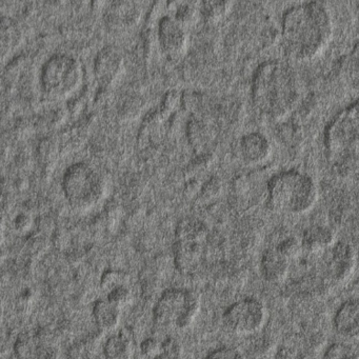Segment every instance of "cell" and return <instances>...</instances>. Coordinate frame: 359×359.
Wrapping results in <instances>:
<instances>
[{"label":"cell","instance_id":"1","mask_svg":"<svg viewBox=\"0 0 359 359\" xmlns=\"http://www.w3.org/2000/svg\"><path fill=\"white\" fill-rule=\"evenodd\" d=\"M333 22L329 10L319 3L291 8L283 22V37L287 54L294 60H313L329 43Z\"/></svg>","mask_w":359,"mask_h":359},{"label":"cell","instance_id":"2","mask_svg":"<svg viewBox=\"0 0 359 359\" xmlns=\"http://www.w3.org/2000/svg\"><path fill=\"white\" fill-rule=\"evenodd\" d=\"M252 95L262 114L270 119L283 118L291 112L299 98L295 72L285 62H266L256 71Z\"/></svg>","mask_w":359,"mask_h":359},{"label":"cell","instance_id":"3","mask_svg":"<svg viewBox=\"0 0 359 359\" xmlns=\"http://www.w3.org/2000/svg\"><path fill=\"white\" fill-rule=\"evenodd\" d=\"M316 184L312 177L296 171L281 172L268 184V201L275 210L293 215L310 211L317 201Z\"/></svg>","mask_w":359,"mask_h":359},{"label":"cell","instance_id":"4","mask_svg":"<svg viewBox=\"0 0 359 359\" xmlns=\"http://www.w3.org/2000/svg\"><path fill=\"white\" fill-rule=\"evenodd\" d=\"M201 298L189 289H170L161 294L153 308V321L170 331L189 329L201 312Z\"/></svg>","mask_w":359,"mask_h":359},{"label":"cell","instance_id":"5","mask_svg":"<svg viewBox=\"0 0 359 359\" xmlns=\"http://www.w3.org/2000/svg\"><path fill=\"white\" fill-rule=\"evenodd\" d=\"M174 264L182 275H193L203 264L208 230L201 220L184 218L176 228Z\"/></svg>","mask_w":359,"mask_h":359},{"label":"cell","instance_id":"6","mask_svg":"<svg viewBox=\"0 0 359 359\" xmlns=\"http://www.w3.org/2000/svg\"><path fill=\"white\" fill-rule=\"evenodd\" d=\"M266 320V306L256 298L238 300L231 304L222 315L224 327L238 336L257 333L264 327Z\"/></svg>","mask_w":359,"mask_h":359},{"label":"cell","instance_id":"7","mask_svg":"<svg viewBox=\"0 0 359 359\" xmlns=\"http://www.w3.org/2000/svg\"><path fill=\"white\" fill-rule=\"evenodd\" d=\"M327 146L333 154L350 156L359 144V100L332 123L327 132Z\"/></svg>","mask_w":359,"mask_h":359},{"label":"cell","instance_id":"8","mask_svg":"<svg viewBox=\"0 0 359 359\" xmlns=\"http://www.w3.org/2000/svg\"><path fill=\"white\" fill-rule=\"evenodd\" d=\"M65 190L71 203L77 207H87L100 194V184L91 168L83 163L73 165L65 176Z\"/></svg>","mask_w":359,"mask_h":359},{"label":"cell","instance_id":"9","mask_svg":"<svg viewBox=\"0 0 359 359\" xmlns=\"http://www.w3.org/2000/svg\"><path fill=\"white\" fill-rule=\"evenodd\" d=\"M79 67L72 58L67 56H55L45 66L43 86L48 92L60 94L74 88L79 79Z\"/></svg>","mask_w":359,"mask_h":359},{"label":"cell","instance_id":"10","mask_svg":"<svg viewBox=\"0 0 359 359\" xmlns=\"http://www.w3.org/2000/svg\"><path fill=\"white\" fill-rule=\"evenodd\" d=\"M334 329L346 340L359 339V299H348L336 311Z\"/></svg>","mask_w":359,"mask_h":359},{"label":"cell","instance_id":"11","mask_svg":"<svg viewBox=\"0 0 359 359\" xmlns=\"http://www.w3.org/2000/svg\"><path fill=\"white\" fill-rule=\"evenodd\" d=\"M271 146L266 136L260 133L245 135L239 144V156L247 165H258L268 158Z\"/></svg>","mask_w":359,"mask_h":359},{"label":"cell","instance_id":"12","mask_svg":"<svg viewBox=\"0 0 359 359\" xmlns=\"http://www.w3.org/2000/svg\"><path fill=\"white\" fill-rule=\"evenodd\" d=\"M290 260L278 250L269 249L262 254L260 271L264 280L270 283H278L287 276Z\"/></svg>","mask_w":359,"mask_h":359},{"label":"cell","instance_id":"13","mask_svg":"<svg viewBox=\"0 0 359 359\" xmlns=\"http://www.w3.org/2000/svg\"><path fill=\"white\" fill-rule=\"evenodd\" d=\"M159 41L165 52L175 55L184 49L186 34L177 22L171 18H163L159 27Z\"/></svg>","mask_w":359,"mask_h":359},{"label":"cell","instance_id":"14","mask_svg":"<svg viewBox=\"0 0 359 359\" xmlns=\"http://www.w3.org/2000/svg\"><path fill=\"white\" fill-rule=\"evenodd\" d=\"M356 266V257L352 247L346 243H338L332 255L331 273L338 281L346 280Z\"/></svg>","mask_w":359,"mask_h":359},{"label":"cell","instance_id":"15","mask_svg":"<svg viewBox=\"0 0 359 359\" xmlns=\"http://www.w3.org/2000/svg\"><path fill=\"white\" fill-rule=\"evenodd\" d=\"M300 241L304 251L318 253L333 245L335 234L329 226H313L304 231Z\"/></svg>","mask_w":359,"mask_h":359},{"label":"cell","instance_id":"16","mask_svg":"<svg viewBox=\"0 0 359 359\" xmlns=\"http://www.w3.org/2000/svg\"><path fill=\"white\" fill-rule=\"evenodd\" d=\"M133 337L127 330L111 336L104 344L106 359H132L134 353Z\"/></svg>","mask_w":359,"mask_h":359},{"label":"cell","instance_id":"17","mask_svg":"<svg viewBox=\"0 0 359 359\" xmlns=\"http://www.w3.org/2000/svg\"><path fill=\"white\" fill-rule=\"evenodd\" d=\"M94 320L102 331H113L118 327L121 317V309L109 300H98L93 306Z\"/></svg>","mask_w":359,"mask_h":359},{"label":"cell","instance_id":"18","mask_svg":"<svg viewBox=\"0 0 359 359\" xmlns=\"http://www.w3.org/2000/svg\"><path fill=\"white\" fill-rule=\"evenodd\" d=\"M121 58L118 53L111 49H106L100 52L96 58L95 72L100 79H114L115 75L121 68Z\"/></svg>","mask_w":359,"mask_h":359},{"label":"cell","instance_id":"19","mask_svg":"<svg viewBox=\"0 0 359 359\" xmlns=\"http://www.w3.org/2000/svg\"><path fill=\"white\" fill-rule=\"evenodd\" d=\"M323 359H359V346L351 341L335 342L327 348Z\"/></svg>","mask_w":359,"mask_h":359},{"label":"cell","instance_id":"20","mask_svg":"<svg viewBox=\"0 0 359 359\" xmlns=\"http://www.w3.org/2000/svg\"><path fill=\"white\" fill-rule=\"evenodd\" d=\"M18 353L20 359H52L51 348H46L45 346H39L37 344H32L30 339L18 341Z\"/></svg>","mask_w":359,"mask_h":359},{"label":"cell","instance_id":"21","mask_svg":"<svg viewBox=\"0 0 359 359\" xmlns=\"http://www.w3.org/2000/svg\"><path fill=\"white\" fill-rule=\"evenodd\" d=\"M123 285H129V276L121 271H107L100 280V287L106 293Z\"/></svg>","mask_w":359,"mask_h":359},{"label":"cell","instance_id":"22","mask_svg":"<svg viewBox=\"0 0 359 359\" xmlns=\"http://www.w3.org/2000/svg\"><path fill=\"white\" fill-rule=\"evenodd\" d=\"M276 249L278 250L285 257H287L290 262L299 257L300 254L304 251L302 241L294 236L287 237V238L283 239V241L277 245Z\"/></svg>","mask_w":359,"mask_h":359},{"label":"cell","instance_id":"23","mask_svg":"<svg viewBox=\"0 0 359 359\" xmlns=\"http://www.w3.org/2000/svg\"><path fill=\"white\" fill-rule=\"evenodd\" d=\"M184 356V348L178 340L168 337L161 344V351L158 356L154 359H182Z\"/></svg>","mask_w":359,"mask_h":359},{"label":"cell","instance_id":"24","mask_svg":"<svg viewBox=\"0 0 359 359\" xmlns=\"http://www.w3.org/2000/svg\"><path fill=\"white\" fill-rule=\"evenodd\" d=\"M131 298V290L129 289L128 285H119L107 293V300L121 309L127 306Z\"/></svg>","mask_w":359,"mask_h":359},{"label":"cell","instance_id":"25","mask_svg":"<svg viewBox=\"0 0 359 359\" xmlns=\"http://www.w3.org/2000/svg\"><path fill=\"white\" fill-rule=\"evenodd\" d=\"M208 131L205 125L198 119L191 121L188 126V136L192 144H194L196 148L203 146V142H205V137H207Z\"/></svg>","mask_w":359,"mask_h":359},{"label":"cell","instance_id":"26","mask_svg":"<svg viewBox=\"0 0 359 359\" xmlns=\"http://www.w3.org/2000/svg\"><path fill=\"white\" fill-rule=\"evenodd\" d=\"M205 359H247L245 355L235 348H216L213 352L210 353Z\"/></svg>","mask_w":359,"mask_h":359},{"label":"cell","instance_id":"27","mask_svg":"<svg viewBox=\"0 0 359 359\" xmlns=\"http://www.w3.org/2000/svg\"><path fill=\"white\" fill-rule=\"evenodd\" d=\"M161 344H163V342L154 339V338H148V339L144 340V341H142V344H140L142 354L149 359L156 358L159 353H161Z\"/></svg>","mask_w":359,"mask_h":359},{"label":"cell","instance_id":"28","mask_svg":"<svg viewBox=\"0 0 359 359\" xmlns=\"http://www.w3.org/2000/svg\"><path fill=\"white\" fill-rule=\"evenodd\" d=\"M196 12L195 8L189 4H182L176 8L175 18L178 24H190L194 20Z\"/></svg>","mask_w":359,"mask_h":359},{"label":"cell","instance_id":"29","mask_svg":"<svg viewBox=\"0 0 359 359\" xmlns=\"http://www.w3.org/2000/svg\"><path fill=\"white\" fill-rule=\"evenodd\" d=\"M205 16L210 20H218L224 16L229 10V4L226 3H207L205 4Z\"/></svg>","mask_w":359,"mask_h":359},{"label":"cell","instance_id":"30","mask_svg":"<svg viewBox=\"0 0 359 359\" xmlns=\"http://www.w3.org/2000/svg\"><path fill=\"white\" fill-rule=\"evenodd\" d=\"M57 152V144L55 140L51 138H46L45 140L41 142V146L39 148V155L41 161H51L54 155Z\"/></svg>","mask_w":359,"mask_h":359},{"label":"cell","instance_id":"31","mask_svg":"<svg viewBox=\"0 0 359 359\" xmlns=\"http://www.w3.org/2000/svg\"><path fill=\"white\" fill-rule=\"evenodd\" d=\"M222 189V184L217 178H212L209 182H205V186L201 189V195L205 198H213L218 193L220 192Z\"/></svg>","mask_w":359,"mask_h":359},{"label":"cell","instance_id":"32","mask_svg":"<svg viewBox=\"0 0 359 359\" xmlns=\"http://www.w3.org/2000/svg\"><path fill=\"white\" fill-rule=\"evenodd\" d=\"M209 158L207 155H201L196 159H193L192 163L189 165L188 171L190 174H197L205 170L208 167Z\"/></svg>","mask_w":359,"mask_h":359},{"label":"cell","instance_id":"33","mask_svg":"<svg viewBox=\"0 0 359 359\" xmlns=\"http://www.w3.org/2000/svg\"><path fill=\"white\" fill-rule=\"evenodd\" d=\"M178 96L175 91L168 92L167 95L163 98V114L171 112L177 106Z\"/></svg>","mask_w":359,"mask_h":359},{"label":"cell","instance_id":"34","mask_svg":"<svg viewBox=\"0 0 359 359\" xmlns=\"http://www.w3.org/2000/svg\"><path fill=\"white\" fill-rule=\"evenodd\" d=\"M201 184H199L198 180H191L190 182L187 184L186 189H184V193H186L187 196L193 197L201 190Z\"/></svg>","mask_w":359,"mask_h":359},{"label":"cell","instance_id":"35","mask_svg":"<svg viewBox=\"0 0 359 359\" xmlns=\"http://www.w3.org/2000/svg\"><path fill=\"white\" fill-rule=\"evenodd\" d=\"M31 217L27 214H20L18 218H16L15 226L16 229L20 231H25L31 226Z\"/></svg>","mask_w":359,"mask_h":359},{"label":"cell","instance_id":"36","mask_svg":"<svg viewBox=\"0 0 359 359\" xmlns=\"http://www.w3.org/2000/svg\"><path fill=\"white\" fill-rule=\"evenodd\" d=\"M277 359H304L298 353L291 348H281V353Z\"/></svg>","mask_w":359,"mask_h":359},{"label":"cell","instance_id":"37","mask_svg":"<svg viewBox=\"0 0 359 359\" xmlns=\"http://www.w3.org/2000/svg\"><path fill=\"white\" fill-rule=\"evenodd\" d=\"M354 60L355 65H356V68L359 69V46H357V50L354 53Z\"/></svg>","mask_w":359,"mask_h":359}]
</instances>
